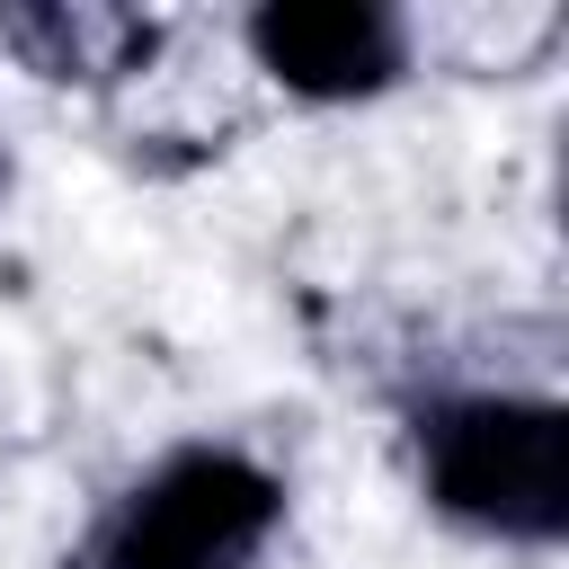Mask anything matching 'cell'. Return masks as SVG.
<instances>
[{"label": "cell", "mask_w": 569, "mask_h": 569, "mask_svg": "<svg viewBox=\"0 0 569 569\" xmlns=\"http://www.w3.org/2000/svg\"><path fill=\"white\" fill-rule=\"evenodd\" d=\"M258 62L302 89V98H365L400 71V18L365 9V0H293V9H258L249 18Z\"/></svg>", "instance_id": "3"}, {"label": "cell", "mask_w": 569, "mask_h": 569, "mask_svg": "<svg viewBox=\"0 0 569 569\" xmlns=\"http://www.w3.org/2000/svg\"><path fill=\"white\" fill-rule=\"evenodd\" d=\"M427 489L445 516L551 542L569 525V427L542 400H453L418 427Z\"/></svg>", "instance_id": "1"}, {"label": "cell", "mask_w": 569, "mask_h": 569, "mask_svg": "<svg viewBox=\"0 0 569 569\" xmlns=\"http://www.w3.org/2000/svg\"><path fill=\"white\" fill-rule=\"evenodd\" d=\"M0 36L44 80H107L133 53H151V18H124V9H0Z\"/></svg>", "instance_id": "4"}, {"label": "cell", "mask_w": 569, "mask_h": 569, "mask_svg": "<svg viewBox=\"0 0 569 569\" xmlns=\"http://www.w3.org/2000/svg\"><path fill=\"white\" fill-rule=\"evenodd\" d=\"M276 516H284V489L249 453L187 445L116 516L107 569H249L258 542L276 533Z\"/></svg>", "instance_id": "2"}]
</instances>
